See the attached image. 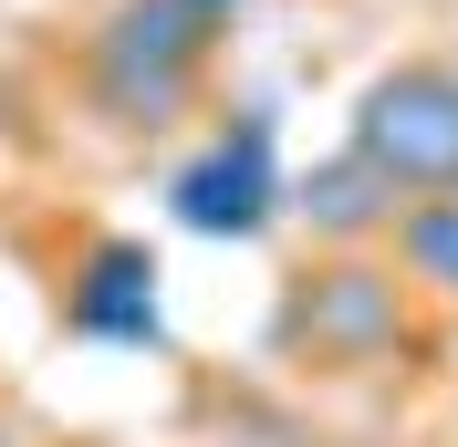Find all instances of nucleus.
Here are the masks:
<instances>
[{"label": "nucleus", "mask_w": 458, "mask_h": 447, "mask_svg": "<svg viewBox=\"0 0 458 447\" xmlns=\"http://www.w3.org/2000/svg\"><path fill=\"white\" fill-rule=\"evenodd\" d=\"M208 53H219V21H199L188 0H114L84 42V94L105 125H146L157 136L167 114H188Z\"/></svg>", "instance_id": "f257e3e1"}, {"label": "nucleus", "mask_w": 458, "mask_h": 447, "mask_svg": "<svg viewBox=\"0 0 458 447\" xmlns=\"http://www.w3.org/2000/svg\"><path fill=\"white\" fill-rule=\"evenodd\" d=\"M406 271L375 250H344L323 271H302L282 291V354L323 364V375H365V364H396L406 354Z\"/></svg>", "instance_id": "f03ea898"}, {"label": "nucleus", "mask_w": 458, "mask_h": 447, "mask_svg": "<svg viewBox=\"0 0 458 447\" xmlns=\"http://www.w3.org/2000/svg\"><path fill=\"white\" fill-rule=\"evenodd\" d=\"M344 156H365L396 198H458V63H396L354 94Z\"/></svg>", "instance_id": "7ed1b4c3"}, {"label": "nucleus", "mask_w": 458, "mask_h": 447, "mask_svg": "<svg viewBox=\"0 0 458 447\" xmlns=\"http://www.w3.org/2000/svg\"><path fill=\"white\" fill-rule=\"evenodd\" d=\"M282 156H271V114H229L219 136L188 156V167L167 177V208L177 229H199V240H260V229L282 219Z\"/></svg>", "instance_id": "20e7f679"}, {"label": "nucleus", "mask_w": 458, "mask_h": 447, "mask_svg": "<svg viewBox=\"0 0 458 447\" xmlns=\"http://www.w3.org/2000/svg\"><path fill=\"white\" fill-rule=\"evenodd\" d=\"M157 250L146 240H94L84 271H73V291H63V323L84 343H125V354H146V343H167V302H157Z\"/></svg>", "instance_id": "39448f33"}, {"label": "nucleus", "mask_w": 458, "mask_h": 447, "mask_svg": "<svg viewBox=\"0 0 458 447\" xmlns=\"http://www.w3.org/2000/svg\"><path fill=\"white\" fill-rule=\"evenodd\" d=\"M292 208H302V219H313L323 240L365 250V240H386V229H396V208H406V198L386 188V177H375L365 156H323V167L302 177V188H292Z\"/></svg>", "instance_id": "423d86ee"}, {"label": "nucleus", "mask_w": 458, "mask_h": 447, "mask_svg": "<svg viewBox=\"0 0 458 447\" xmlns=\"http://www.w3.org/2000/svg\"><path fill=\"white\" fill-rule=\"evenodd\" d=\"M386 240H396L406 291H458V198H406Z\"/></svg>", "instance_id": "0eeeda50"}, {"label": "nucleus", "mask_w": 458, "mask_h": 447, "mask_svg": "<svg viewBox=\"0 0 458 447\" xmlns=\"http://www.w3.org/2000/svg\"><path fill=\"white\" fill-rule=\"evenodd\" d=\"M188 11H199V21H229V11H240V0H188Z\"/></svg>", "instance_id": "6e6552de"}]
</instances>
